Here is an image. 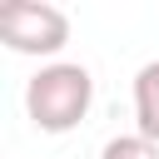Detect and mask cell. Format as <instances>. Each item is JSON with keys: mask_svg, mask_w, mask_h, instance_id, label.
Listing matches in <instances>:
<instances>
[{"mask_svg": "<svg viewBox=\"0 0 159 159\" xmlns=\"http://www.w3.org/2000/svg\"><path fill=\"white\" fill-rule=\"evenodd\" d=\"M134 124L144 139L159 144V60H149L134 75Z\"/></svg>", "mask_w": 159, "mask_h": 159, "instance_id": "cell-3", "label": "cell"}, {"mask_svg": "<svg viewBox=\"0 0 159 159\" xmlns=\"http://www.w3.org/2000/svg\"><path fill=\"white\" fill-rule=\"evenodd\" d=\"M0 45L15 55H60L70 45V15L45 0L0 5Z\"/></svg>", "mask_w": 159, "mask_h": 159, "instance_id": "cell-2", "label": "cell"}, {"mask_svg": "<svg viewBox=\"0 0 159 159\" xmlns=\"http://www.w3.org/2000/svg\"><path fill=\"white\" fill-rule=\"evenodd\" d=\"M99 159H159V144L134 129V134H114V139L99 149Z\"/></svg>", "mask_w": 159, "mask_h": 159, "instance_id": "cell-4", "label": "cell"}, {"mask_svg": "<svg viewBox=\"0 0 159 159\" xmlns=\"http://www.w3.org/2000/svg\"><path fill=\"white\" fill-rule=\"evenodd\" d=\"M89 104H94V75L70 60L40 65L25 84V114L35 119L40 134H70L75 124H84Z\"/></svg>", "mask_w": 159, "mask_h": 159, "instance_id": "cell-1", "label": "cell"}]
</instances>
